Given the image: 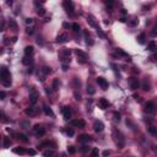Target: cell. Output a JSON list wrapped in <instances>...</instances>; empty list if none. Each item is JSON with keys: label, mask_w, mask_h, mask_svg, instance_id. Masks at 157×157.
Wrapping results in <instances>:
<instances>
[{"label": "cell", "mask_w": 157, "mask_h": 157, "mask_svg": "<svg viewBox=\"0 0 157 157\" xmlns=\"http://www.w3.org/2000/svg\"><path fill=\"white\" fill-rule=\"evenodd\" d=\"M0 77H1V82L5 87H9L11 86V74L8 70L6 66H1L0 69Z\"/></svg>", "instance_id": "1"}, {"label": "cell", "mask_w": 157, "mask_h": 157, "mask_svg": "<svg viewBox=\"0 0 157 157\" xmlns=\"http://www.w3.org/2000/svg\"><path fill=\"white\" fill-rule=\"evenodd\" d=\"M113 135H114V140H115L117 145H118L120 148L124 147V145H125V139L123 136V134H121L120 131H118V130H113Z\"/></svg>", "instance_id": "2"}, {"label": "cell", "mask_w": 157, "mask_h": 157, "mask_svg": "<svg viewBox=\"0 0 157 157\" xmlns=\"http://www.w3.org/2000/svg\"><path fill=\"white\" fill-rule=\"evenodd\" d=\"M63 8L65 9V11L70 15H74V11H75V5L73 3V0H64L63 1Z\"/></svg>", "instance_id": "3"}, {"label": "cell", "mask_w": 157, "mask_h": 157, "mask_svg": "<svg viewBox=\"0 0 157 157\" xmlns=\"http://www.w3.org/2000/svg\"><path fill=\"white\" fill-rule=\"evenodd\" d=\"M75 54L77 56V61L80 64H85L87 61V54L85 52H82L81 49H75Z\"/></svg>", "instance_id": "4"}, {"label": "cell", "mask_w": 157, "mask_h": 157, "mask_svg": "<svg viewBox=\"0 0 157 157\" xmlns=\"http://www.w3.org/2000/svg\"><path fill=\"white\" fill-rule=\"evenodd\" d=\"M96 82L98 83V86L101 87L103 91L108 90V87H109V83H108V81H107L104 77H102V76H98V77L96 79Z\"/></svg>", "instance_id": "5"}, {"label": "cell", "mask_w": 157, "mask_h": 157, "mask_svg": "<svg viewBox=\"0 0 157 157\" xmlns=\"http://www.w3.org/2000/svg\"><path fill=\"white\" fill-rule=\"evenodd\" d=\"M33 133H35V135L36 136H43L44 134H46V129L42 127V125H39V124H37V125H35L33 127Z\"/></svg>", "instance_id": "6"}, {"label": "cell", "mask_w": 157, "mask_h": 157, "mask_svg": "<svg viewBox=\"0 0 157 157\" xmlns=\"http://www.w3.org/2000/svg\"><path fill=\"white\" fill-rule=\"evenodd\" d=\"M61 113H63V117H64V119H65V120H69L70 118H71V115H73L71 108H70V107H68V106L63 107V109H61Z\"/></svg>", "instance_id": "7"}, {"label": "cell", "mask_w": 157, "mask_h": 157, "mask_svg": "<svg viewBox=\"0 0 157 157\" xmlns=\"http://www.w3.org/2000/svg\"><path fill=\"white\" fill-rule=\"evenodd\" d=\"M71 125L75 127V128H79V129H83L86 127V123L82 119H74L71 121Z\"/></svg>", "instance_id": "8"}, {"label": "cell", "mask_w": 157, "mask_h": 157, "mask_svg": "<svg viewBox=\"0 0 157 157\" xmlns=\"http://www.w3.org/2000/svg\"><path fill=\"white\" fill-rule=\"evenodd\" d=\"M104 129V124L102 123L101 120H96L95 123H93V130L96 131V133H102Z\"/></svg>", "instance_id": "9"}, {"label": "cell", "mask_w": 157, "mask_h": 157, "mask_svg": "<svg viewBox=\"0 0 157 157\" xmlns=\"http://www.w3.org/2000/svg\"><path fill=\"white\" fill-rule=\"evenodd\" d=\"M145 111L150 113V114H152V113H155L156 111V104L153 103V102H147L146 104H145Z\"/></svg>", "instance_id": "10"}, {"label": "cell", "mask_w": 157, "mask_h": 157, "mask_svg": "<svg viewBox=\"0 0 157 157\" xmlns=\"http://www.w3.org/2000/svg\"><path fill=\"white\" fill-rule=\"evenodd\" d=\"M109 106H111V104H109L108 100H106V98H100V100H98V107H100L101 109H107Z\"/></svg>", "instance_id": "11"}, {"label": "cell", "mask_w": 157, "mask_h": 157, "mask_svg": "<svg viewBox=\"0 0 157 157\" xmlns=\"http://www.w3.org/2000/svg\"><path fill=\"white\" fill-rule=\"evenodd\" d=\"M129 83H130V88L131 90H138L139 86H140V82L136 77H131L129 80Z\"/></svg>", "instance_id": "12"}, {"label": "cell", "mask_w": 157, "mask_h": 157, "mask_svg": "<svg viewBox=\"0 0 157 157\" xmlns=\"http://www.w3.org/2000/svg\"><path fill=\"white\" fill-rule=\"evenodd\" d=\"M77 140H79V142H81V144H86V142H90L92 139H91V136H90L88 134H82V135H80V136L77 138Z\"/></svg>", "instance_id": "13"}, {"label": "cell", "mask_w": 157, "mask_h": 157, "mask_svg": "<svg viewBox=\"0 0 157 157\" xmlns=\"http://www.w3.org/2000/svg\"><path fill=\"white\" fill-rule=\"evenodd\" d=\"M68 41H69V37L66 33H60L56 36V43H65Z\"/></svg>", "instance_id": "14"}, {"label": "cell", "mask_w": 157, "mask_h": 157, "mask_svg": "<svg viewBox=\"0 0 157 157\" xmlns=\"http://www.w3.org/2000/svg\"><path fill=\"white\" fill-rule=\"evenodd\" d=\"M38 97H39L38 93L36 91H32V92L29 93V103L31 104H36L38 101Z\"/></svg>", "instance_id": "15"}, {"label": "cell", "mask_w": 157, "mask_h": 157, "mask_svg": "<svg viewBox=\"0 0 157 157\" xmlns=\"http://www.w3.org/2000/svg\"><path fill=\"white\" fill-rule=\"evenodd\" d=\"M25 113H26L27 115H29V117H35V115L37 114V109H36L35 107H28V108L25 109Z\"/></svg>", "instance_id": "16"}, {"label": "cell", "mask_w": 157, "mask_h": 157, "mask_svg": "<svg viewBox=\"0 0 157 157\" xmlns=\"http://www.w3.org/2000/svg\"><path fill=\"white\" fill-rule=\"evenodd\" d=\"M14 136H16V139L22 142H28V136L26 134H14Z\"/></svg>", "instance_id": "17"}, {"label": "cell", "mask_w": 157, "mask_h": 157, "mask_svg": "<svg viewBox=\"0 0 157 157\" xmlns=\"http://www.w3.org/2000/svg\"><path fill=\"white\" fill-rule=\"evenodd\" d=\"M115 55H118V56H124V58H127V60H130V56L128 55V54H127V53H125V52H124L123 49H119V48H118V49L115 50Z\"/></svg>", "instance_id": "18"}, {"label": "cell", "mask_w": 157, "mask_h": 157, "mask_svg": "<svg viewBox=\"0 0 157 157\" xmlns=\"http://www.w3.org/2000/svg\"><path fill=\"white\" fill-rule=\"evenodd\" d=\"M14 151V153H16V155H25V153H27V150L23 147H16L12 150Z\"/></svg>", "instance_id": "19"}, {"label": "cell", "mask_w": 157, "mask_h": 157, "mask_svg": "<svg viewBox=\"0 0 157 157\" xmlns=\"http://www.w3.org/2000/svg\"><path fill=\"white\" fill-rule=\"evenodd\" d=\"M104 1V4H106V6H107V9L112 11L113 9V6H114V4H115V0H103Z\"/></svg>", "instance_id": "20"}, {"label": "cell", "mask_w": 157, "mask_h": 157, "mask_svg": "<svg viewBox=\"0 0 157 157\" xmlns=\"http://www.w3.org/2000/svg\"><path fill=\"white\" fill-rule=\"evenodd\" d=\"M33 50H35L33 46H27V47H25V55L31 56L32 54H33Z\"/></svg>", "instance_id": "21"}, {"label": "cell", "mask_w": 157, "mask_h": 157, "mask_svg": "<svg viewBox=\"0 0 157 157\" xmlns=\"http://www.w3.org/2000/svg\"><path fill=\"white\" fill-rule=\"evenodd\" d=\"M87 22H88V25H90V26H92V27H95V28L98 27V26H97V23L95 22V19H93L92 15H88V16H87Z\"/></svg>", "instance_id": "22"}, {"label": "cell", "mask_w": 157, "mask_h": 157, "mask_svg": "<svg viewBox=\"0 0 157 157\" xmlns=\"http://www.w3.org/2000/svg\"><path fill=\"white\" fill-rule=\"evenodd\" d=\"M70 54H71L70 49H66V48H64V49L60 52V56H61V58H69Z\"/></svg>", "instance_id": "23"}, {"label": "cell", "mask_w": 157, "mask_h": 157, "mask_svg": "<svg viewBox=\"0 0 157 157\" xmlns=\"http://www.w3.org/2000/svg\"><path fill=\"white\" fill-rule=\"evenodd\" d=\"M147 49L148 50H151V52H155L157 49V44H156V42H153V41H151L150 43L147 44Z\"/></svg>", "instance_id": "24"}, {"label": "cell", "mask_w": 157, "mask_h": 157, "mask_svg": "<svg viewBox=\"0 0 157 157\" xmlns=\"http://www.w3.org/2000/svg\"><path fill=\"white\" fill-rule=\"evenodd\" d=\"M43 109H44V113H46L47 115H49V117H54V112L52 111V108H49L48 106H44Z\"/></svg>", "instance_id": "25"}, {"label": "cell", "mask_w": 157, "mask_h": 157, "mask_svg": "<svg viewBox=\"0 0 157 157\" xmlns=\"http://www.w3.org/2000/svg\"><path fill=\"white\" fill-rule=\"evenodd\" d=\"M10 145H11V140H10V138H4V140H3V146L5 148H8L10 147Z\"/></svg>", "instance_id": "26"}, {"label": "cell", "mask_w": 157, "mask_h": 157, "mask_svg": "<svg viewBox=\"0 0 157 157\" xmlns=\"http://www.w3.org/2000/svg\"><path fill=\"white\" fill-rule=\"evenodd\" d=\"M141 86H142V90H144V91H150V90H151V85H150V82H147V80H145Z\"/></svg>", "instance_id": "27"}, {"label": "cell", "mask_w": 157, "mask_h": 157, "mask_svg": "<svg viewBox=\"0 0 157 157\" xmlns=\"http://www.w3.org/2000/svg\"><path fill=\"white\" fill-rule=\"evenodd\" d=\"M145 39H146L145 33H141V35L138 37V43H139V44H144V43H145Z\"/></svg>", "instance_id": "28"}, {"label": "cell", "mask_w": 157, "mask_h": 157, "mask_svg": "<svg viewBox=\"0 0 157 157\" xmlns=\"http://www.w3.org/2000/svg\"><path fill=\"white\" fill-rule=\"evenodd\" d=\"M32 63V59H31V56H28V55H26L23 59H22V64L23 65H29Z\"/></svg>", "instance_id": "29"}, {"label": "cell", "mask_w": 157, "mask_h": 157, "mask_svg": "<svg viewBox=\"0 0 157 157\" xmlns=\"http://www.w3.org/2000/svg\"><path fill=\"white\" fill-rule=\"evenodd\" d=\"M52 88L56 91V90H59V80L58 79H54L53 80V85H52Z\"/></svg>", "instance_id": "30"}, {"label": "cell", "mask_w": 157, "mask_h": 157, "mask_svg": "<svg viewBox=\"0 0 157 157\" xmlns=\"http://www.w3.org/2000/svg\"><path fill=\"white\" fill-rule=\"evenodd\" d=\"M9 26H10V28H14V29H16V28H17V23H16V21H15V20L10 19L9 20Z\"/></svg>", "instance_id": "31"}, {"label": "cell", "mask_w": 157, "mask_h": 157, "mask_svg": "<svg viewBox=\"0 0 157 157\" xmlns=\"http://www.w3.org/2000/svg\"><path fill=\"white\" fill-rule=\"evenodd\" d=\"M37 15L38 16H44V15H46V9H44V8H38Z\"/></svg>", "instance_id": "32"}, {"label": "cell", "mask_w": 157, "mask_h": 157, "mask_svg": "<svg viewBox=\"0 0 157 157\" xmlns=\"http://www.w3.org/2000/svg\"><path fill=\"white\" fill-rule=\"evenodd\" d=\"M42 73H43L44 75H49L50 73H52V69H50L49 66H44V68L42 69Z\"/></svg>", "instance_id": "33"}, {"label": "cell", "mask_w": 157, "mask_h": 157, "mask_svg": "<svg viewBox=\"0 0 157 157\" xmlns=\"http://www.w3.org/2000/svg\"><path fill=\"white\" fill-rule=\"evenodd\" d=\"M55 152H54V150H47V151H44L43 152V156H46V157H48V156H53Z\"/></svg>", "instance_id": "34"}, {"label": "cell", "mask_w": 157, "mask_h": 157, "mask_svg": "<svg viewBox=\"0 0 157 157\" xmlns=\"http://www.w3.org/2000/svg\"><path fill=\"white\" fill-rule=\"evenodd\" d=\"M148 133H150L151 135H157V128L156 127H150V128H148Z\"/></svg>", "instance_id": "35"}, {"label": "cell", "mask_w": 157, "mask_h": 157, "mask_svg": "<svg viewBox=\"0 0 157 157\" xmlns=\"http://www.w3.org/2000/svg\"><path fill=\"white\" fill-rule=\"evenodd\" d=\"M85 36H86V43H87V44H90V46H92V44H93V41L90 37H88V35H87V32H86V31H85Z\"/></svg>", "instance_id": "36"}, {"label": "cell", "mask_w": 157, "mask_h": 157, "mask_svg": "<svg viewBox=\"0 0 157 157\" xmlns=\"http://www.w3.org/2000/svg\"><path fill=\"white\" fill-rule=\"evenodd\" d=\"M71 28H73L74 32H79V31H80V25H79V23H73V25H71Z\"/></svg>", "instance_id": "37"}, {"label": "cell", "mask_w": 157, "mask_h": 157, "mask_svg": "<svg viewBox=\"0 0 157 157\" xmlns=\"http://www.w3.org/2000/svg\"><path fill=\"white\" fill-rule=\"evenodd\" d=\"M68 152H69L70 155H75V153H76V148H75L74 146H69V147H68Z\"/></svg>", "instance_id": "38"}, {"label": "cell", "mask_w": 157, "mask_h": 157, "mask_svg": "<svg viewBox=\"0 0 157 157\" xmlns=\"http://www.w3.org/2000/svg\"><path fill=\"white\" fill-rule=\"evenodd\" d=\"M96 31H97V35H98V36H100L101 38H106V35H104V33L102 32V29H101L100 27H97V28H96Z\"/></svg>", "instance_id": "39"}, {"label": "cell", "mask_w": 157, "mask_h": 157, "mask_svg": "<svg viewBox=\"0 0 157 157\" xmlns=\"http://www.w3.org/2000/svg\"><path fill=\"white\" fill-rule=\"evenodd\" d=\"M150 36H151V37H156V36H157V26H155V27L152 28V31H151Z\"/></svg>", "instance_id": "40"}, {"label": "cell", "mask_w": 157, "mask_h": 157, "mask_svg": "<svg viewBox=\"0 0 157 157\" xmlns=\"http://www.w3.org/2000/svg\"><path fill=\"white\" fill-rule=\"evenodd\" d=\"M98 153H100V152H98V148H93L92 151H91V156L92 157H97Z\"/></svg>", "instance_id": "41"}, {"label": "cell", "mask_w": 157, "mask_h": 157, "mask_svg": "<svg viewBox=\"0 0 157 157\" xmlns=\"http://www.w3.org/2000/svg\"><path fill=\"white\" fill-rule=\"evenodd\" d=\"M95 92H96V90H95L93 87H91V86L87 87V93H88V95H95Z\"/></svg>", "instance_id": "42"}, {"label": "cell", "mask_w": 157, "mask_h": 157, "mask_svg": "<svg viewBox=\"0 0 157 157\" xmlns=\"http://www.w3.org/2000/svg\"><path fill=\"white\" fill-rule=\"evenodd\" d=\"M138 23H139V20L136 19V17H135V19H133L131 21H130V26H136Z\"/></svg>", "instance_id": "43"}, {"label": "cell", "mask_w": 157, "mask_h": 157, "mask_svg": "<svg viewBox=\"0 0 157 157\" xmlns=\"http://www.w3.org/2000/svg\"><path fill=\"white\" fill-rule=\"evenodd\" d=\"M46 146H50V142H49V141H44V142H42L38 147H46Z\"/></svg>", "instance_id": "44"}, {"label": "cell", "mask_w": 157, "mask_h": 157, "mask_svg": "<svg viewBox=\"0 0 157 157\" xmlns=\"http://www.w3.org/2000/svg\"><path fill=\"white\" fill-rule=\"evenodd\" d=\"M27 153H28V155H31V156H35V155H36V150L28 148V150H27Z\"/></svg>", "instance_id": "45"}, {"label": "cell", "mask_w": 157, "mask_h": 157, "mask_svg": "<svg viewBox=\"0 0 157 157\" xmlns=\"http://www.w3.org/2000/svg\"><path fill=\"white\" fill-rule=\"evenodd\" d=\"M113 115H114V119H115V120H118V121L120 120V114H119V113L114 112V113H113Z\"/></svg>", "instance_id": "46"}, {"label": "cell", "mask_w": 157, "mask_h": 157, "mask_svg": "<svg viewBox=\"0 0 157 157\" xmlns=\"http://www.w3.org/2000/svg\"><path fill=\"white\" fill-rule=\"evenodd\" d=\"M74 96H75V100H77V101H80V100H81V95H80V93H77L76 91L74 92Z\"/></svg>", "instance_id": "47"}, {"label": "cell", "mask_w": 157, "mask_h": 157, "mask_svg": "<svg viewBox=\"0 0 157 157\" xmlns=\"http://www.w3.org/2000/svg\"><path fill=\"white\" fill-rule=\"evenodd\" d=\"M61 68H63V71H68V69H69V64H66V63H63Z\"/></svg>", "instance_id": "48"}, {"label": "cell", "mask_w": 157, "mask_h": 157, "mask_svg": "<svg viewBox=\"0 0 157 157\" xmlns=\"http://www.w3.org/2000/svg\"><path fill=\"white\" fill-rule=\"evenodd\" d=\"M66 134H68L69 136H74V130H73V129H68V130H66Z\"/></svg>", "instance_id": "49"}, {"label": "cell", "mask_w": 157, "mask_h": 157, "mask_svg": "<svg viewBox=\"0 0 157 157\" xmlns=\"http://www.w3.org/2000/svg\"><path fill=\"white\" fill-rule=\"evenodd\" d=\"M26 33H27V35H32V33H33V28H32V27H27V28H26Z\"/></svg>", "instance_id": "50"}, {"label": "cell", "mask_w": 157, "mask_h": 157, "mask_svg": "<svg viewBox=\"0 0 157 157\" xmlns=\"http://www.w3.org/2000/svg\"><path fill=\"white\" fill-rule=\"evenodd\" d=\"M80 150H81V152H87V151H88L90 148L87 147L86 145H83V146H82V147H81V148H80Z\"/></svg>", "instance_id": "51"}, {"label": "cell", "mask_w": 157, "mask_h": 157, "mask_svg": "<svg viewBox=\"0 0 157 157\" xmlns=\"http://www.w3.org/2000/svg\"><path fill=\"white\" fill-rule=\"evenodd\" d=\"M5 97H6V93L4 92V91H1L0 92V100H5Z\"/></svg>", "instance_id": "52"}, {"label": "cell", "mask_w": 157, "mask_h": 157, "mask_svg": "<svg viewBox=\"0 0 157 157\" xmlns=\"http://www.w3.org/2000/svg\"><path fill=\"white\" fill-rule=\"evenodd\" d=\"M21 125H22L23 128H28V127H29V123H27V121H21Z\"/></svg>", "instance_id": "53"}, {"label": "cell", "mask_w": 157, "mask_h": 157, "mask_svg": "<svg viewBox=\"0 0 157 157\" xmlns=\"http://www.w3.org/2000/svg\"><path fill=\"white\" fill-rule=\"evenodd\" d=\"M26 23H27V25H32V23H33V19H31V17L26 19Z\"/></svg>", "instance_id": "54"}, {"label": "cell", "mask_w": 157, "mask_h": 157, "mask_svg": "<svg viewBox=\"0 0 157 157\" xmlns=\"http://www.w3.org/2000/svg\"><path fill=\"white\" fill-rule=\"evenodd\" d=\"M109 153H111V151H108V150H106V151H103V152H102V156H108Z\"/></svg>", "instance_id": "55"}, {"label": "cell", "mask_w": 157, "mask_h": 157, "mask_svg": "<svg viewBox=\"0 0 157 157\" xmlns=\"http://www.w3.org/2000/svg\"><path fill=\"white\" fill-rule=\"evenodd\" d=\"M63 27L69 28V27H71V25H70V23H68V22H64V23H63Z\"/></svg>", "instance_id": "56"}, {"label": "cell", "mask_w": 157, "mask_h": 157, "mask_svg": "<svg viewBox=\"0 0 157 157\" xmlns=\"http://www.w3.org/2000/svg\"><path fill=\"white\" fill-rule=\"evenodd\" d=\"M16 41H17V37H12V41H11V42H12V43H16Z\"/></svg>", "instance_id": "57"}, {"label": "cell", "mask_w": 157, "mask_h": 157, "mask_svg": "<svg viewBox=\"0 0 157 157\" xmlns=\"http://www.w3.org/2000/svg\"><path fill=\"white\" fill-rule=\"evenodd\" d=\"M121 14H123V15H127V10H125V9H121Z\"/></svg>", "instance_id": "58"}, {"label": "cell", "mask_w": 157, "mask_h": 157, "mask_svg": "<svg viewBox=\"0 0 157 157\" xmlns=\"http://www.w3.org/2000/svg\"><path fill=\"white\" fill-rule=\"evenodd\" d=\"M6 4H8V5H11V4H12V1H11V0H6Z\"/></svg>", "instance_id": "59"}, {"label": "cell", "mask_w": 157, "mask_h": 157, "mask_svg": "<svg viewBox=\"0 0 157 157\" xmlns=\"http://www.w3.org/2000/svg\"><path fill=\"white\" fill-rule=\"evenodd\" d=\"M125 21H127L125 17H121V19H120V22H125Z\"/></svg>", "instance_id": "60"}, {"label": "cell", "mask_w": 157, "mask_h": 157, "mask_svg": "<svg viewBox=\"0 0 157 157\" xmlns=\"http://www.w3.org/2000/svg\"><path fill=\"white\" fill-rule=\"evenodd\" d=\"M151 59H157V53L155 54V55H152V56H151Z\"/></svg>", "instance_id": "61"}, {"label": "cell", "mask_w": 157, "mask_h": 157, "mask_svg": "<svg viewBox=\"0 0 157 157\" xmlns=\"http://www.w3.org/2000/svg\"><path fill=\"white\" fill-rule=\"evenodd\" d=\"M47 0H41V3H46Z\"/></svg>", "instance_id": "62"}]
</instances>
